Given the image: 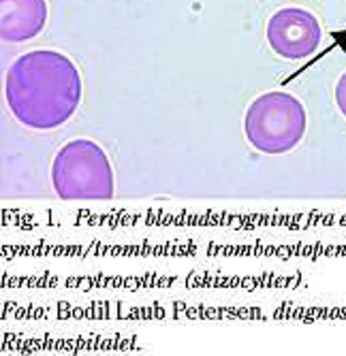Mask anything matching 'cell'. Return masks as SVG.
Masks as SVG:
<instances>
[{"mask_svg": "<svg viewBox=\"0 0 346 356\" xmlns=\"http://www.w3.org/2000/svg\"><path fill=\"white\" fill-rule=\"evenodd\" d=\"M321 39V22L306 9H280L267 22V41L280 58L304 60L319 49Z\"/></svg>", "mask_w": 346, "mask_h": 356, "instance_id": "277c9868", "label": "cell"}, {"mask_svg": "<svg viewBox=\"0 0 346 356\" xmlns=\"http://www.w3.org/2000/svg\"><path fill=\"white\" fill-rule=\"evenodd\" d=\"M5 96L11 113L24 126L52 131L75 115L81 101V77L65 54L28 51L7 71Z\"/></svg>", "mask_w": 346, "mask_h": 356, "instance_id": "6da1fadb", "label": "cell"}, {"mask_svg": "<svg viewBox=\"0 0 346 356\" xmlns=\"http://www.w3.org/2000/svg\"><path fill=\"white\" fill-rule=\"evenodd\" d=\"M248 143L263 154H287L304 139L306 109L289 92H265L244 118Z\"/></svg>", "mask_w": 346, "mask_h": 356, "instance_id": "3957f363", "label": "cell"}, {"mask_svg": "<svg viewBox=\"0 0 346 356\" xmlns=\"http://www.w3.org/2000/svg\"><path fill=\"white\" fill-rule=\"evenodd\" d=\"M336 103H338V109L342 111V115L346 118V73H342L336 83Z\"/></svg>", "mask_w": 346, "mask_h": 356, "instance_id": "8992f818", "label": "cell"}, {"mask_svg": "<svg viewBox=\"0 0 346 356\" xmlns=\"http://www.w3.org/2000/svg\"><path fill=\"white\" fill-rule=\"evenodd\" d=\"M52 184L65 201H109L113 197V169L99 143L75 139L58 149Z\"/></svg>", "mask_w": 346, "mask_h": 356, "instance_id": "7a4b0ae2", "label": "cell"}, {"mask_svg": "<svg viewBox=\"0 0 346 356\" xmlns=\"http://www.w3.org/2000/svg\"><path fill=\"white\" fill-rule=\"evenodd\" d=\"M47 24L45 0H0V37L22 43L41 35Z\"/></svg>", "mask_w": 346, "mask_h": 356, "instance_id": "5b68a950", "label": "cell"}]
</instances>
